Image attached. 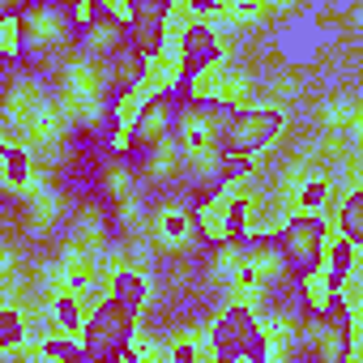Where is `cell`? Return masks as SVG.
I'll return each instance as SVG.
<instances>
[{
	"label": "cell",
	"mask_w": 363,
	"mask_h": 363,
	"mask_svg": "<svg viewBox=\"0 0 363 363\" xmlns=\"http://www.w3.org/2000/svg\"><path fill=\"white\" fill-rule=\"evenodd\" d=\"M235 103L218 94H179L171 145H167V175L162 193L184 197L193 210H206L214 197L227 193V124Z\"/></svg>",
	"instance_id": "1"
},
{
	"label": "cell",
	"mask_w": 363,
	"mask_h": 363,
	"mask_svg": "<svg viewBox=\"0 0 363 363\" xmlns=\"http://www.w3.org/2000/svg\"><path fill=\"white\" fill-rule=\"evenodd\" d=\"M77 43H82V52L103 69L116 107L128 103V99L150 82V60L133 48L120 9L99 5V0H90V5H77Z\"/></svg>",
	"instance_id": "2"
},
{
	"label": "cell",
	"mask_w": 363,
	"mask_h": 363,
	"mask_svg": "<svg viewBox=\"0 0 363 363\" xmlns=\"http://www.w3.org/2000/svg\"><path fill=\"white\" fill-rule=\"evenodd\" d=\"M193 86L184 82H158L145 90V99L137 103L128 128H124V158L145 175L154 179L162 158H167V145H171V128H175V111H179V94H189Z\"/></svg>",
	"instance_id": "3"
},
{
	"label": "cell",
	"mask_w": 363,
	"mask_h": 363,
	"mask_svg": "<svg viewBox=\"0 0 363 363\" xmlns=\"http://www.w3.org/2000/svg\"><path fill=\"white\" fill-rule=\"evenodd\" d=\"M9 48L26 69H52L77 43V5H26L9 22Z\"/></svg>",
	"instance_id": "4"
},
{
	"label": "cell",
	"mask_w": 363,
	"mask_h": 363,
	"mask_svg": "<svg viewBox=\"0 0 363 363\" xmlns=\"http://www.w3.org/2000/svg\"><path fill=\"white\" fill-rule=\"evenodd\" d=\"M303 363H350L354 359V308L342 295H320L299 312L295 329Z\"/></svg>",
	"instance_id": "5"
},
{
	"label": "cell",
	"mask_w": 363,
	"mask_h": 363,
	"mask_svg": "<svg viewBox=\"0 0 363 363\" xmlns=\"http://www.w3.org/2000/svg\"><path fill=\"white\" fill-rule=\"evenodd\" d=\"M329 218L325 214H291L274 235V248L282 257V269L295 286H308L312 278H320L325 265V244H329Z\"/></svg>",
	"instance_id": "6"
},
{
	"label": "cell",
	"mask_w": 363,
	"mask_h": 363,
	"mask_svg": "<svg viewBox=\"0 0 363 363\" xmlns=\"http://www.w3.org/2000/svg\"><path fill=\"white\" fill-rule=\"evenodd\" d=\"M137 312L116 303L111 295L94 303V312H86V325L77 333V346L94 359V363H133L137 359Z\"/></svg>",
	"instance_id": "7"
},
{
	"label": "cell",
	"mask_w": 363,
	"mask_h": 363,
	"mask_svg": "<svg viewBox=\"0 0 363 363\" xmlns=\"http://www.w3.org/2000/svg\"><path fill=\"white\" fill-rule=\"evenodd\" d=\"M210 346L214 354H235L240 363H269V333L248 303H227V312L210 329Z\"/></svg>",
	"instance_id": "8"
},
{
	"label": "cell",
	"mask_w": 363,
	"mask_h": 363,
	"mask_svg": "<svg viewBox=\"0 0 363 363\" xmlns=\"http://www.w3.org/2000/svg\"><path fill=\"white\" fill-rule=\"evenodd\" d=\"M223 60V39L206 18H184V26L175 30V82L193 86L206 69Z\"/></svg>",
	"instance_id": "9"
},
{
	"label": "cell",
	"mask_w": 363,
	"mask_h": 363,
	"mask_svg": "<svg viewBox=\"0 0 363 363\" xmlns=\"http://www.w3.org/2000/svg\"><path fill=\"white\" fill-rule=\"evenodd\" d=\"M171 0H133V5L120 9L133 48L145 60H162L167 56V35H171Z\"/></svg>",
	"instance_id": "10"
},
{
	"label": "cell",
	"mask_w": 363,
	"mask_h": 363,
	"mask_svg": "<svg viewBox=\"0 0 363 363\" xmlns=\"http://www.w3.org/2000/svg\"><path fill=\"white\" fill-rule=\"evenodd\" d=\"M282 133V111L278 107H235L227 124V154L252 158Z\"/></svg>",
	"instance_id": "11"
},
{
	"label": "cell",
	"mask_w": 363,
	"mask_h": 363,
	"mask_svg": "<svg viewBox=\"0 0 363 363\" xmlns=\"http://www.w3.org/2000/svg\"><path fill=\"white\" fill-rule=\"evenodd\" d=\"M354 261H359V248H350L346 240H333L325 244V265H320V278H325V291L320 295H342L346 282L354 278Z\"/></svg>",
	"instance_id": "12"
},
{
	"label": "cell",
	"mask_w": 363,
	"mask_h": 363,
	"mask_svg": "<svg viewBox=\"0 0 363 363\" xmlns=\"http://www.w3.org/2000/svg\"><path fill=\"white\" fill-rule=\"evenodd\" d=\"M337 240H346L350 248H359L363 244V193L354 189V193H346V201L337 206Z\"/></svg>",
	"instance_id": "13"
},
{
	"label": "cell",
	"mask_w": 363,
	"mask_h": 363,
	"mask_svg": "<svg viewBox=\"0 0 363 363\" xmlns=\"http://www.w3.org/2000/svg\"><path fill=\"white\" fill-rule=\"evenodd\" d=\"M52 316H56V329H60V337H73V333H82V325H86V303H82V295H73V291L56 295V299H52Z\"/></svg>",
	"instance_id": "14"
},
{
	"label": "cell",
	"mask_w": 363,
	"mask_h": 363,
	"mask_svg": "<svg viewBox=\"0 0 363 363\" xmlns=\"http://www.w3.org/2000/svg\"><path fill=\"white\" fill-rule=\"evenodd\" d=\"M111 299L124 303V308H133V312H141V303H145V282H141V274H133V269L116 274V278H111Z\"/></svg>",
	"instance_id": "15"
},
{
	"label": "cell",
	"mask_w": 363,
	"mask_h": 363,
	"mask_svg": "<svg viewBox=\"0 0 363 363\" xmlns=\"http://www.w3.org/2000/svg\"><path fill=\"white\" fill-rule=\"evenodd\" d=\"M0 162H5V175H9V184H26L30 179V154L13 141H0Z\"/></svg>",
	"instance_id": "16"
},
{
	"label": "cell",
	"mask_w": 363,
	"mask_h": 363,
	"mask_svg": "<svg viewBox=\"0 0 363 363\" xmlns=\"http://www.w3.org/2000/svg\"><path fill=\"white\" fill-rule=\"evenodd\" d=\"M325 197H329V179H325V175H316V179H308V189L299 193V214H320V206H325Z\"/></svg>",
	"instance_id": "17"
},
{
	"label": "cell",
	"mask_w": 363,
	"mask_h": 363,
	"mask_svg": "<svg viewBox=\"0 0 363 363\" xmlns=\"http://www.w3.org/2000/svg\"><path fill=\"white\" fill-rule=\"evenodd\" d=\"M162 231H167L171 240H189V235L197 231V218H193L189 210H167V214H162Z\"/></svg>",
	"instance_id": "18"
},
{
	"label": "cell",
	"mask_w": 363,
	"mask_h": 363,
	"mask_svg": "<svg viewBox=\"0 0 363 363\" xmlns=\"http://www.w3.org/2000/svg\"><path fill=\"white\" fill-rule=\"evenodd\" d=\"M22 342V316L13 308H0V350H13Z\"/></svg>",
	"instance_id": "19"
},
{
	"label": "cell",
	"mask_w": 363,
	"mask_h": 363,
	"mask_svg": "<svg viewBox=\"0 0 363 363\" xmlns=\"http://www.w3.org/2000/svg\"><path fill=\"white\" fill-rule=\"evenodd\" d=\"M73 346H77V342H73V337H60V333H52V337H48V342H43V354H48V359H56V363H60V359H65V354H69V350H73Z\"/></svg>",
	"instance_id": "20"
},
{
	"label": "cell",
	"mask_w": 363,
	"mask_h": 363,
	"mask_svg": "<svg viewBox=\"0 0 363 363\" xmlns=\"http://www.w3.org/2000/svg\"><path fill=\"white\" fill-rule=\"evenodd\" d=\"M171 363H201V359H197V346L179 337V342L171 346Z\"/></svg>",
	"instance_id": "21"
},
{
	"label": "cell",
	"mask_w": 363,
	"mask_h": 363,
	"mask_svg": "<svg viewBox=\"0 0 363 363\" xmlns=\"http://www.w3.org/2000/svg\"><path fill=\"white\" fill-rule=\"evenodd\" d=\"M214 363H240L235 354H214Z\"/></svg>",
	"instance_id": "22"
},
{
	"label": "cell",
	"mask_w": 363,
	"mask_h": 363,
	"mask_svg": "<svg viewBox=\"0 0 363 363\" xmlns=\"http://www.w3.org/2000/svg\"><path fill=\"white\" fill-rule=\"evenodd\" d=\"M133 363H137V359H133Z\"/></svg>",
	"instance_id": "23"
}]
</instances>
